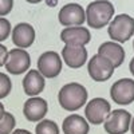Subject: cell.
<instances>
[{
	"instance_id": "obj_1",
	"label": "cell",
	"mask_w": 134,
	"mask_h": 134,
	"mask_svg": "<svg viewBox=\"0 0 134 134\" xmlns=\"http://www.w3.org/2000/svg\"><path fill=\"white\" fill-rule=\"evenodd\" d=\"M115 14L113 3L109 0H95L91 2L86 8V21L88 27L94 30L103 28L110 24Z\"/></svg>"
},
{
	"instance_id": "obj_2",
	"label": "cell",
	"mask_w": 134,
	"mask_h": 134,
	"mask_svg": "<svg viewBox=\"0 0 134 134\" xmlns=\"http://www.w3.org/2000/svg\"><path fill=\"white\" fill-rule=\"evenodd\" d=\"M58 102L60 107L66 111H74L83 107L87 102V90L81 83L71 82L64 85L58 94Z\"/></svg>"
},
{
	"instance_id": "obj_3",
	"label": "cell",
	"mask_w": 134,
	"mask_h": 134,
	"mask_svg": "<svg viewBox=\"0 0 134 134\" xmlns=\"http://www.w3.org/2000/svg\"><path fill=\"white\" fill-rule=\"evenodd\" d=\"M110 39L117 43H125L134 35V18L127 14L114 16L107 27Z\"/></svg>"
},
{
	"instance_id": "obj_4",
	"label": "cell",
	"mask_w": 134,
	"mask_h": 134,
	"mask_svg": "<svg viewBox=\"0 0 134 134\" xmlns=\"http://www.w3.org/2000/svg\"><path fill=\"white\" fill-rule=\"evenodd\" d=\"M131 114L127 110L115 109L106 118L103 127L107 134H126L130 130L131 125Z\"/></svg>"
},
{
	"instance_id": "obj_5",
	"label": "cell",
	"mask_w": 134,
	"mask_h": 134,
	"mask_svg": "<svg viewBox=\"0 0 134 134\" xmlns=\"http://www.w3.org/2000/svg\"><path fill=\"white\" fill-rule=\"evenodd\" d=\"M115 67L110 60L99 54H95L87 63V71L88 75L95 82H106L109 81L114 74Z\"/></svg>"
},
{
	"instance_id": "obj_6",
	"label": "cell",
	"mask_w": 134,
	"mask_h": 134,
	"mask_svg": "<svg viewBox=\"0 0 134 134\" xmlns=\"http://www.w3.org/2000/svg\"><path fill=\"white\" fill-rule=\"evenodd\" d=\"M111 113V105L103 98H93L85 107V115L88 124L102 125Z\"/></svg>"
},
{
	"instance_id": "obj_7",
	"label": "cell",
	"mask_w": 134,
	"mask_h": 134,
	"mask_svg": "<svg viewBox=\"0 0 134 134\" xmlns=\"http://www.w3.org/2000/svg\"><path fill=\"white\" fill-rule=\"evenodd\" d=\"M110 97L114 103L121 106H126L134 102V79L122 78L114 82L110 88Z\"/></svg>"
},
{
	"instance_id": "obj_8",
	"label": "cell",
	"mask_w": 134,
	"mask_h": 134,
	"mask_svg": "<svg viewBox=\"0 0 134 134\" xmlns=\"http://www.w3.org/2000/svg\"><path fill=\"white\" fill-rule=\"evenodd\" d=\"M44 78H57L62 71V57L57 51H46L38 59V69Z\"/></svg>"
},
{
	"instance_id": "obj_9",
	"label": "cell",
	"mask_w": 134,
	"mask_h": 134,
	"mask_svg": "<svg viewBox=\"0 0 134 134\" xmlns=\"http://www.w3.org/2000/svg\"><path fill=\"white\" fill-rule=\"evenodd\" d=\"M58 20L63 27L82 26L86 21V11L76 3H69L59 9Z\"/></svg>"
},
{
	"instance_id": "obj_10",
	"label": "cell",
	"mask_w": 134,
	"mask_h": 134,
	"mask_svg": "<svg viewBox=\"0 0 134 134\" xmlns=\"http://www.w3.org/2000/svg\"><path fill=\"white\" fill-rule=\"evenodd\" d=\"M4 66L9 74L20 75L30 69L31 57L24 48H14V50L8 51V57H7Z\"/></svg>"
},
{
	"instance_id": "obj_11",
	"label": "cell",
	"mask_w": 134,
	"mask_h": 134,
	"mask_svg": "<svg viewBox=\"0 0 134 134\" xmlns=\"http://www.w3.org/2000/svg\"><path fill=\"white\" fill-rule=\"evenodd\" d=\"M60 40L69 46H86L91 40V34L88 28L82 26L64 27L60 32Z\"/></svg>"
},
{
	"instance_id": "obj_12",
	"label": "cell",
	"mask_w": 134,
	"mask_h": 134,
	"mask_svg": "<svg viewBox=\"0 0 134 134\" xmlns=\"http://www.w3.org/2000/svg\"><path fill=\"white\" fill-rule=\"evenodd\" d=\"M47 111H48V103L46 102V99L39 97H31L30 99L26 100L23 106V114L30 122L43 121Z\"/></svg>"
},
{
	"instance_id": "obj_13",
	"label": "cell",
	"mask_w": 134,
	"mask_h": 134,
	"mask_svg": "<svg viewBox=\"0 0 134 134\" xmlns=\"http://www.w3.org/2000/svg\"><path fill=\"white\" fill-rule=\"evenodd\" d=\"M62 59L70 69H81L87 62V50L85 46H66L62 48Z\"/></svg>"
},
{
	"instance_id": "obj_14",
	"label": "cell",
	"mask_w": 134,
	"mask_h": 134,
	"mask_svg": "<svg viewBox=\"0 0 134 134\" xmlns=\"http://www.w3.org/2000/svg\"><path fill=\"white\" fill-rule=\"evenodd\" d=\"M12 42L18 48H28L35 42V30L28 23H19L12 30Z\"/></svg>"
},
{
	"instance_id": "obj_15",
	"label": "cell",
	"mask_w": 134,
	"mask_h": 134,
	"mask_svg": "<svg viewBox=\"0 0 134 134\" xmlns=\"http://www.w3.org/2000/svg\"><path fill=\"white\" fill-rule=\"evenodd\" d=\"M98 54L105 57L107 60H110L113 63V66L119 67L125 60V50L122 48V46L117 42H105L98 47Z\"/></svg>"
},
{
	"instance_id": "obj_16",
	"label": "cell",
	"mask_w": 134,
	"mask_h": 134,
	"mask_svg": "<svg viewBox=\"0 0 134 134\" xmlns=\"http://www.w3.org/2000/svg\"><path fill=\"white\" fill-rule=\"evenodd\" d=\"M46 86V81L44 76L38 71V70H30L27 75L23 79V88L24 93L30 97H36L39 95Z\"/></svg>"
},
{
	"instance_id": "obj_17",
	"label": "cell",
	"mask_w": 134,
	"mask_h": 134,
	"mask_svg": "<svg viewBox=\"0 0 134 134\" xmlns=\"http://www.w3.org/2000/svg\"><path fill=\"white\" fill-rule=\"evenodd\" d=\"M62 130L63 134H88L90 125H88V121L79 114H70L64 118Z\"/></svg>"
},
{
	"instance_id": "obj_18",
	"label": "cell",
	"mask_w": 134,
	"mask_h": 134,
	"mask_svg": "<svg viewBox=\"0 0 134 134\" xmlns=\"http://www.w3.org/2000/svg\"><path fill=\"white\" fill-rule=\"evenodd\" d=\"M35 134H59V126L51 119H43L36 125Z\"/></svg>"
},
{
	"instance_id": "obj_19",
	"label": "cell",
	"mask_w": 134,
	"mask_h": 134,
	"mask_svg": "<svg viewBox=\"0 0 134 134\" xmlns=\"http://www.w3.org/2000/svg\"><path fill=\"white\" fill-rule=\"evenodd\" d=\"M15 117L11 113H4L3 118L0 119V134H11L15 129Z\"/></svg>"
},
{
	"instance_id": "obj_20",
	"label": "cell",
	"mask_w": 134,
	"mask_h": 134,
	"mask_svg": "<svg viewBox=\"0 0 134 134\" xmlns=\"http://www.w3.org/2000/svg\"><path fill=\"white\" fill-rule=\"evenodd\" d=\"M11 88H12L11 79L4 72H0V99L5 98L11 93Z\"/></svg>"
},
{
	"instance_id": "obj_21",
	"label": "cell",
	"mask_w": 134,
	"mask_h": 134,
	"mask_svg": "<svg viewBox=\"0 0 134 134\" xmlns=\"http://www.w3.org/2000/svg\"><path fill=\"white\" fill-rule=\"evenodd\" d=\"M11 34V23L5 18L0 16V42L5 40Z\"/></svg>"
},
{
	"instance_id": "obj_22",
	"label": "cell",
	"mask_w": 134,
	"mask_h": 134,
	"mask_svg": "<svg viewBox=\"0 0 134 134\" xmlns=\"http://www.w3.org/2000/svg\"><path fill=\"white\" fill-rule=\"evenodd\" d=\"M14 7V0H0V16L8 15Z\"/></svg>"
},
{
	"instance_id": "obj_23",
	"label": "cell",
	"mask_w": 134,
	"mask_h": 134,
	"mask_svg": "<svg viewBox=\"0 0 134 134\" xmlns=\"http://www.w3.org/2000/svg\"><path fill=\"white\" fill-rule=\"evenodd\" d=\"M7 57H8V51H7V47L0 44V67L5 64V60H7Z\"/></svg>"
},
{
	"instance_id": "obj_24",
	"label": "cell",
	"mask_w": 134,
	"mask_h": 134,
	"mask_svg": "<svg viewBox=\"0 0 134 134\" xmlns=\"http://www.w3.org/2000/svg\"><path fill=\"white\" fill-rule=\"evenodd\" d=\"M11 134H31L28 130H24V129H16V130H14Z\"/></svg>"
},
{
	"instance_id": "obj_25",
	"label": "cell",
	"mask_w": 134,
	"mask_h": 134,
	"mask_svg": "<svg viewBox=\"0 0 134 134\" xmlns=\"http://www.w3.org/2000/svg\"><path fill=\"white\" fill-rule=\"evenodd\" d=\"M129 70H130L131 75L134 76V57H133V59H131V60H130V63H129Z\"/></svg>"
},
{
	"instance_id": "obj_26",
	"label": "cell",
	"mask_w": 134,
	"mask_h": 134,
	"mask_svg": "<svg viewBox=\"0 0 134 134\" xmlns=\"http://www.w3.org/2000/svg\"><path fill=\"white\" fill-rule=\"evenodd\" d=\"M4 113H5V110H4V106H3V103H2V102H0V119L3 118Z\"/></svg>"
},
{
	"instance_id": "obj_27",
	"label": "cell",
	"mask_w": 134,
	"mask_h": 134,
	"mask_svg": "<svg viewBox=\"0 0 134 134\" xmlns=\"http://www.w3.org/2000/svg\"><path fill=\"white\" fill-rule=\"evenodd\" d=\"M46 2H47V5H50V7L57 5V0H46Z\"/></svg>"
},
{
	"instance_id": "obj_28",
	"label": "cell",
	"mask_w": 134,
	"mask_h": 134,
	"mask_svg": "<svg viewBox=\"0 0 134 134\" xmlns=\"http://www.w3.org/2000/svg\"><path fill=\"white\" fill-rule=\"evenodd\" d=\"M27 3H30V4H38V3H40V2H43V0H26Z\"/></svg>"
},
{
	"instance_id": "obj_29",
	"label": "cell",
	"mask_w": 134,
	"mask_h": 134,
	"mask_svg": "<svg viewBox=\"0 0 134 134\" xmlns=\"http://www.w3.org/2000/svg\"><path fill=\"white\" fill-rule=\"evenodd\" d=\"M130 131H131V134H134V117H133V119H131V125H130Z\"/></svg>"
},
{
	"instance_id": "obj_30",
	"label": "cell",
	"mask_w": 134,
	"mask_h": 134,
	"mask_svg": "<svg viewBox=\"0 0 134 134\" xmlns=\"http://www.w3.org/2000/svg\"><path fill=\"white\" fill-rule=\"evenodd\" d=\"M133 50H134V42H133Z\"/></svg>"
}]
</instances>
